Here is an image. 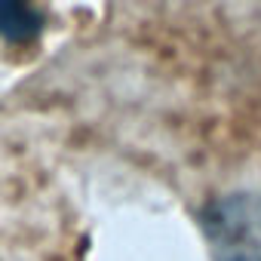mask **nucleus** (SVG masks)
Returning a JSON list of instances; mask_svg holds the SVG:
<instances>
[{"label":"nucleus","mask_w":261,"mask_h":261,"mask_svg":"<svg viewBox=\"0 0 261 261\" xmlns=\"http://www.w3.org/2000/svg\"><path fill=\"white\" fill-rule=\"evenodd\" d=\"M46 19L37 0H0V43L28 46L40 37Z\"/></svg>","instance_id":"obj_2"},{"label":"nucleus","mask_w":261,"mask_h":261,"mask_svg":"<svg viewBox=\"0 0 261 261\" xmlns=\"http://www.w3.org/2000/svg\"><path fill=\"white\" fill-rule=\"evenodd\" d=\"M200 227L212 261H261V191H233L209 200Z\"/></svg>","instance_id":"obj_1"}]
</instances>
